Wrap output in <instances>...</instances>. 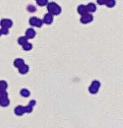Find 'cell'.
Masks as SVG:
<instances>
[{
	"label": "cell",
	"mask_w": 123,
	"mask_h": 128,
	"mask_svg": "<svg viewBox=\"0 0 123 128\" xmlns=\"http://www.w3.org/2000/svg\"><path fill=\"white\" fill-rule=\"evenodd\" d=\"M47 7L48 13L52 14L53 16L59 15L62 12V8L57 4L55 3V2H50V3H47Z\"/></svg>",
	"instance_id": "1"
},
{
	"label": "cell",
	"mask_w": 123,
	"mask_h": 128,
	"mask_svg": "<svg viewBox=\"0 0 123 128\" xmlns=\"http://www.w3.org/2000/svg\"><path fill=\"white\" fill-rule=\"evenodd\" d=\"M101 86L100 82L99 80H93L92 83H91V86H90V88H89V91H90V93L93 94V95H95V94H97L98 91H99V89H100Z\"/></svg>",
	"instance_id": "2"
},
{
	"label": "cell",
	"mask_w": 123,
	"mask_h": 128,
	"mask_svg": "<svg viewBox=\"0 0 123 128\" xmlns=\"http://www.w3.org/2000/svg\"><path fill=\"white\" fill-rule=\"evenodd\" d=\"M94 19V16L92 14H90V13H87L84 15H82V17L80 18V22L83 24H87L92 22Z\"/></svg>",
	"instance_id": "3"
},
{
	"label": "cell",
	"mask_w": 123,
	"mask_h": 128,
	"mask_svg": "<svg viewBox=\"0 0 123 128\" xmlns=\"http://www.w3.org/2000/svg\"><path fill=\"white\" fill-rule=\"evenodd\" d=\"M0 25H1V27L10 28L13 26V21L9 18H3L0 21Z\"/></svg>",
	"instance_id": "4"
},
{
	"label": "cell",
	"mask_w": 123,
	"mask_h": 128,
	"mask_svg": "<svg viewBox=\"0 0 123 128\" xmlns=\"http://www.w3.org/2000/svg\"><path fill=\"white\" fill-rule=\"evenodd\" d=\"M53 15L51 14L50 13L46 14L44 15V18H43V23L46 24H52V22H53Z\"/></svg>",
	"instance_id": "5"
},
{
	"label": "cell",
	"mask_w": 123,
	"mask_h": 128,
	"mask_svg": "<svg viewBox=\"0 0 123 128\" xmlns=\"http://www.w3.org/2000/svg\"><path fill=\"white\" fill-rule=\"evenodd\" d=\"M35 36V31L34 30V28H27L25 31V37L27 38H34Z\"/></svg>",
	"instance_id": "6"
},
{
	"label": "cell",
	"mask_w": 123,
	"mask_h": 128,
	"mask_svg": "<svg viewBox=\"0 0 123 128\" xmlns=\"http://www.w3.org/2000/svg\"><path fill=\"white\" fill-rule=\"evenodd\" d=\"M14 113H15V115L19 116H23L24 114H25V107L22 106H16L15 109H14Z\"/></svg>",
	"instance_id": "7"
},
{
	"label": "cell",
	"mask_w": 123,
	"mask_h": 128,
	"mask_svg": "<svg viewBox=\"0 0 123 128\" xmlns=\"http://www.w3.org/2000/svg\"><path fill=\"white\" fill-rule=\"evenodd\" d=\"M77 10H78V13L80 14L81 16L87 14V13H89L88 9H87V8H86V5H84V4H80V5L78 7Z\"/></svg>",
	"instance_id": "8"
},
{
	"label": "cell",
	"mask_w": 123,
	"mask_h": 128,
	"mask_svg": "<svg viewBox=\"0 0 123 128\" xmlns=\"http://www.w3.org/2000/svg\"><path fill=\"white\" fill-rule=\"evenodd\" d=\"M19 69V73L21 74H27L29 72V70H30V68H29V66H27V64H24L23 66H21Z\"/></svg>",
	"instance_id": "9"
},
{
	"label": "cell",
	"mask_w": 123,
	"mask_h": 128,
	"mask_svg": "<svg viewBox=\"0 0 123 128\" xmlns=\"http://www.w3.org/2000/svg\"><path fill=\"white\" fill-rule=\"evenodd\" d=\"M86 8H87V9H88L89 13H95V12L96 11V9H97V8H96V5L94 3L88 4L86 5Z\"/></svg>",
	"instance_id": "10"
},
{
	"label": "cell",
	"mask_w": 123,
	"mask_h": 128,
	"mask_svg": "<svg viewBox=\"0 0 123 128\" xmlns=\"http://www.w3.org/2000/svg\"><path fill=\"white\" fill-rule=\"evenodd\" d=\"M25 64V60L23 59H20V58H18V59H15V60L14 61V66L16 67V68H20L21 66Z\"/></svg>",
	"instance_id": "11"
},
{
	"label": "cell",
	"mask_w": 123,
	"mask_h": 128,
	"mask_svg": "<svg viewBox=\"0 0 123 128\" xmlns=\"http://www.w3.org/2000/svg\"><path fill=\"white\" fill-rule=\"evenodd\" d=\"M115 4H116L115 0H106V2H105V5L106 6L107 8H113V7L115 6Z\"/></svg>",
	"instance_id": "12"
},
{
	"label": "cell",
	"mask_w": 123,
	"mask_h": 128,
	"mask_svg": "<svg viewBox=\"0 0 123 128\" xmlns=\"http://www.w3.org/2000/svg\"><path fill=\"white\" fill-rule=\"evenodd\" d=\"M9 103H10V100H9V98L0 100V106H1L2 107H6V106H8L9 105Z\"/></svg>",
	"instance_id": "13"
},
{
	"label": "cell",
	"mask_w": 123,
	"mask_h": 128,
	"mask_svg": "<svg viewBox=\"0 0 123 128\" xmlns=\"http://www.w3.org/2000/svg\"><path fill=\"white\" fill-rule=\"evenodd\" d=\"M22 47H23V50H25V51H29V50H32L33 45H32V44H30V43H29L28 41H27L25 44H24L22 45Z\"/></svg>",
	"instance_id": "14"
},
{
	"label": "cell",
	"mask_w": 123,
	"mask_h": 128,
	"mask_svg": "<svg viewBox=\"0 0 123 128\" xmlns=\"http://www.w3.org/2000/svg\"><path fill=\"white\" fill-rule=\"evenodd\" d=\"M20 94L21 96H23V97L26 98V97H29V96H30V92L27 90V89H21Z\"/></svg>",
	"instance_id": "15"
},
{
	"label": "cell",
	"mask_w": 123,
	"mask_h": 128,
	"mask_svg": "<svg viewBox=\"0 0 123 128\" xmlns=\"http://www.w3.org/2000/svg\"><path fill=\"white\" fill-rule=\"evenodd\" d=\"M28 41V38L25 37V36H21L18 38V44L20 45H23L24 44H25Z\"/></svg>",
	"instance_id": "16"
},
{
	"label": "cell",
	"mask_w": 123,
	"mask_h": 128,
	"mask_svg": "<svg viewBox=\"0 0 123 128\" xmlns=\"http://www.w3.org/2000/svg\"><path fill=\"white\" fill-rule=\"evenodd\" d=\"M8 97H9V95H8V93H7V91L5 90H0V100L8 98Z\"/></svg>",
	"instance_id": "17"
},
{
	"label": "cell",
	"mask_w": 123,
	"mask_h": 128,
	"mask_svg": "<svg viewBox=\"0 0 123 128\" xmlns=\"http://www.w3.org/2000/svg\"><path fill=\"white\" fill-rule=\"evenodd\" d=\"M8 88V83L5 80H0V90H6Z\"/></svg>",
	"instance_id": "18"
},
{
	"label": "cell",
	"mask_w": 123,
	"mask_h": 128,
	"mask_svg": "<svg viewBox=\"0 0 123 128\" xmlns=\"http://www.w3.org/2000/svg\"><path fill=\"white\" fill-rule=\"evenodd\" d=\"M47 3H48V0H36V4L40 7L47 6Z\"/></svg>",
	"instance_id": "19"
},
{
	"label": "cell",
	"mask_w": 123,
	"mask_h": 128,
	"mask_svg": "<svg viewBox=\"0 0 123 128\" xmlns=\"http://www.w3.org/2000/svg\"><path fill=\"white\" fill-rule=\"evenodd\" d=\"M36 20H37V18H36V17H31V18H30V20H29V23H30V24L31 26L35 27V23H36Z\"/></svg>",
	"instance_id": "20"
},
{
	"label": "cell",
	"mask_w": 123,
	"mask_h": 128,
	"mask_svg": "<svg viewBox=\"0 0 123 128\" xmlns=\"http://www.w3.org/2000/svg\"><path fill=\"white\" fill-rule=\"evenodd\" d=\"M43 20L42 19H40V18H37V20H36V23H35V27H37V28H40L42 26L43 24Z\"/></svg>",
	"instance_id": "21"
},
{
	"label": "cell",
	"mask_w": 123,
	"mask_h": 128,
	"mask_svg": "<svg viewBox=\"0 0 123 128\" xmlns=\"http://www.w3.org/2000/svg\"><path fill=\"white\" fill-rule=\"evenodd\" d=\"M25 107V113H31L33 110V107L30 106V105L26 106H24Z\"/></svg>",
	"instance_id": "22"
},
{
	"label": "cell",
	"mask_w": 123,
	"mask_h": 128,
	"mask_svg": "<svg viewBox=\"0 0 123 128\" xmlns=\"http://www.w3.org/2000/svg\"><path fill=\"white\" fill-rule=\"evenodd\" d=\"M27 10L29 12H30V13H34V12L36 11V8H35L34 5H31V4H30V5L27 7Z\"/></svg>",
	"instance_id": "23"
},
{
	"label": "cell",
	"mask_w": 123,
	"mask_h": 128,
	"mask_svg": "<svg viewBox=\"0 0 123 128\" xmlns=\"http://www.w3.org/2000/svg\"><path fill=\"white\" fill-rule=\"evenodd\" d=\"M1 33H2V34H4V35H7L9 34V28H4V27H2L1 30Z\"/></svg>",
	"instance_id": "24"
},
{
	"label": "cell",
	"mask_w": 123,
	"mask_h": 128,
	"mask_svg": "<svg viewBox=\"0 0 123 128\" xmlns=\"http://www.w3.org/2000/svg\"><path fill=\"white\" fill-rule=\"evenodd\" d=\"M96 1H97V4L99 5H105L106 0H96Z\"/></svg>",
	"instance_id": "25"
},
{
	"label": "cell",
	"mask_w": 123,
	"mask_h": 128,
	"mask_svg": "<svg viewBox=\"0 0 123 128\" xmlns=\"http://www.w3.org/2000/svg\"><path fill=\"white\" fill-rule=\"evenodd\" d=\"M35 104H36V102H35V100H31L30 102H29V105H30V106H32V107H34V106H35Z\"/></svg>",
	"instance_id": "26"
},
{
	"label": "cell",
	"mask_w": 123,
	"mask_h": 128,
	"mask_svg": "<svg viewBox=\"0 0 123 128\" xmlns=\"http://www.w3.org/2000/svg\"><path fill=\"white\" fill-rule=\"evenodd\" d=\"M2 35V33H1V30H0V36Z\"/></svg>",
	"instance_id": "27"
}]
</instances>
